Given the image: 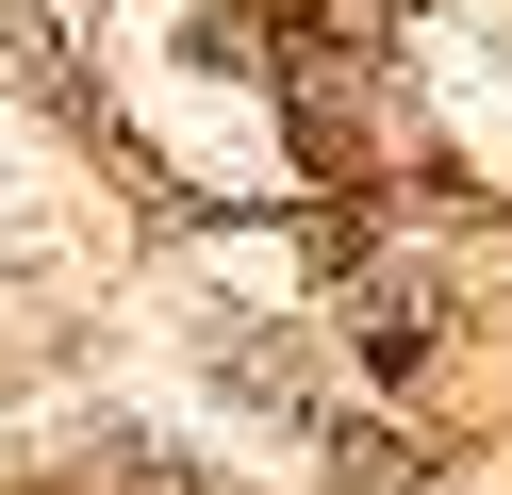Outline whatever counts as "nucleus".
<instances>
[{"instance_id":"f257e3e1","label":"nucleus","mask_w":512,"mask_h":495,"mask_svg":"<svg viewBox=\"0 0 512 495\" xmlns=\"http://www.w3.org/2000/svg\"><path fill=\"white\" fill-rule=\"evenodd\" d=\"M347 347H364V380H413V363H430V281L347 264Z\"/></svg>"}]
</instances>
